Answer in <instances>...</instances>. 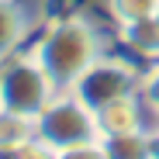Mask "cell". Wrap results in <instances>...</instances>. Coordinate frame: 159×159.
I'll return each mask as SVG.
<instances>
[{
  "instance_id": "obj_11",
  "label": "cell",
  "mask_w": 159,
  "mask_h": 159,
  "mask_svg": "<svg viewBox=\"0 0 159 159\" xmlns=\"http://www.w3.org/2000/svg\"><path fill=\"white\" fill-rule=\"evenodd\" d=\"M139 97L145 100V107L159 118V62L142 69V83H139Z\"/></svg>"
},
{
  "instance_id": "obj_13",
  "label": "cell",
  "mask_w": 159,
  "mask_h": 159,
  "mask_svg": "<svg viewBox=\"0 0 159 159\" xmlns=\"http://www.w3.org/2000/svg\"><path fill=\"white\" fill-rule=\"evenodd\" d=\"M56 159H107V152H104V142L100 139H93V142H80V145L59 149Z\"/></svg>"
},
{
  "instance_id": "obj_12",
  "label": "cell",
  "mask_w": 159,
  "mask_h": 159,
  "mask_svg": "<svg viewBox=\"0 0 159 159\" xmlns=\"http://www.w3.org/2000/svg\"><path fill=\"white\" fill-rule=\"evenodd\" d=\"M0 159H56L48 145H42L38 139H28L21 145H11V149H0Z\"/></svg>"
},
{
  "instance_id": "obj_5",
  "label": "cell",
  "mask_w": 159,
  "mask_h": 159,
  "mask_svg": "<svg viewBox=\"0 0 159 159\" xmlns=\"http://www.w3.org/2000/svg\"><path fill=\"white\" fill-rule=\"evenodd\" d=\"M97 114V131L100 139L107 135H128V131H156L159 118L145 107V100L139 93H128V97H118L111 104L93 111Z\"/></svg>"
},
{
  "instance_id": "obj_1",
  "label": "cell",
  "mask_w": 159,
  "mask_h": 159,
  "mask_svg": "<svg viewBox=\"0 0 159 159\" xmlns=\"http://www.w3.org/2000/svg\"><path fill=\"white\" fill-rule=\"evenodd\" d=\"M28 48L59 90H73V83L87 73V66L107 52L100 28L83 14H66L48 21Z\"/></svg>"
},
{
  "instance_id": "obj_8",
  "label": "cell",
  "mask_w": 159,
  "mask_h": 159,
  "mask_svg": "<svg viewBox=\"0 0 159 159\" xmlns=\"http://www.w3.org/2000/svg\"><path fill=\"white\" fill-rule=\"evenodd\" d=\"M107 159H159V145L152 131H128V135L100 139Z\"/></svg>"
},
{
  "instance_id": "obj_10",
  "label": "cell",
  "mask_w": 159,
  "mask_h": 159,
  "mask_svg": "<svg viewBox=\"0 0 159 159\" xmlns=\"http://www.w3.org/2000/svg\"><path fill=\"white\" fill-rule=\"evenodd\" d=\"M107 14L114 24H128V21H142V17H156L159 14V0H104Z\"/></svg>"
},
{
  "instance_id": "obj_2",
  "label": "cell",
  "mask_w": 159,
  "mask_h": 159,
  "mask_svg": "<svg viewBox=\"0 0 159 159\" xmlns=\"http://www.w3.org/2000/svg\"><path fill=\"white\" fill-rule=\"evenodd\" d=\"M56 93L59 87L48 80L42 62L31 56V48H21L0 62V107L4 111H14L35 121Z\"/></svg>"
},
{
  "instance_id": "obj_15",
  "label": "cell",
  "mask_w": 159,
  "mask_h": 159,
  "mask_svg": "<svg viewBox=\"0 0 159 159\" xmlns=\"http://www.w3.org/2000/svg\"><path fill=\"white\" fill-rule=\"evenodd\" d=\"M156 17H159V14H156Z\"/></svg>"
},
{
  "instance_id": "obj_3",
  "label": "cell",
  "mask_w": 159,
  "mask_h": 159,
  "mask_svg": "<svg viewBox=\"0 0 159 159\" xmlns=\"http://www.w3.org/2000/svg\"><path fill=\"white\" fill-rule=\"evenodd\" d=\"M35 139L42 145H48L52 152L80 145V142H93V139H100L97 114L73 90H59L45 104V111L35 118Z\"/></svg>"
},
{
  "instance_id": "obj_4",
  "label": "cell",
  "mask_w": 159,
  "mask_h": 159,
  "mask_svg": "<svg viewBox=\"0 0 159 159\" xmlns=\"http://www.w3.org/2000/svg\"><path fill=\"white\" fill-rule=\"evenodd\" d=\"M142 62L131 59L128 52L125 56H114V52H104L97 56L87 73L73 83V93L87 104L90 111L104 107L118 97H128V93H139V83H142Z\"/></svg>"
},
{
  "instance_id": "obj_9",
  "label": "cell",
  "mask_w": 159,
  "mask_h": 159,
  "mask_svg": "<svg viewBox=\"0 0 159 159\" xmlns=\"http://www.w3.org/2000/svg\"><path fill=\"white\" fill-rule=\"evenodd\" d=\"M35 139V121L24 118V114H14V111H4L0 107V149H11V145H21Z\"/></svg>"
},
{
  "instance_id": "obj_14",
  "label": "cell",
  "mask_w": 159,
  "mask_h": 159,
  "mask_svg": "<svg viewBox=\"0 0 159 159\" xmlns=\"http://www.w3.org/2000/svg\"><path fill=\"white\" fill-rule=\"evenodd\" d=\"M152 135H156V145H159V125H156V131H152Z\"/></svg>"
},
{
  "instance_id": "obj_7",
  "label": "cell",
  "mask_w": 159,
  "mask_h": 159,
  "mask_svg": "<svg viewBox=\"0 0 159 159\" xmlns=\"http://www.w3.org/2000/svg\"><path fill=\"white\" fill-rule=\"evenodd\" d=\"M28 35H31V21L24 14V7L17 0H0V62L21 52Z\"/></svg>"
},
{
  "instance_id": "obj_6",
  "label": "cell",
  "mask_w": 159,
  "mask_h": 159,
  "mask_svg": "<svg viewBox=\"0 0 159 159\" xmlns=\"http://www.w3.org/2000/svg\"><path fill=\"white\" fill-rule=\"evenodd\" d=\"M118 28V42L131 59H139L145 66L159 62V17H142V21H128V24H114Z\"/></svg>"
}]
</instances>
